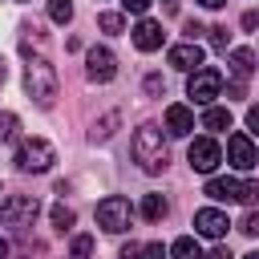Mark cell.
I'll return each mask as SVG.
<instances>
[{
  "label": "cell",
  "mask_w": 259,
  "mask_h": 259,
  "mask_svg": "<svg viewBox=\"0 0 259 259\" xmlns=\"http://www.w3.org/2000/svg\"><path fill=\"white\" fill-rule=\"evenodd\" d=\"M89 255H93V239L89 235H77L73 239V259H89Z\"/></svg>",
  "instance_id": "d4e9b609"
},
{
  "label": "cell",
  "mask_w": 259,
  "mask_h": 259,
  "mask_svg": "<svg viewBox=\"0 0 259 259\" xmlns=\"http://www.w3.org/2000/svg\"><path fill=\"white\" fill-rule=\"evenodd\" d=\"M121 259H142V247H138V243H125V247H121Z\"/></svg>",
  "instance_id": "4dcf8cb0"
},
{
  "label": "cell",
  "mask_w": 259,
  "mask_h": 259,
  "mask_svg": "<svg viewBox=\"0 0 259 259\" xmlns=\"http://www.w3.org/2000/svg\"><path fill=\"white\" fill-rule=\"evenodd\" d=\"M24 93H28L40 109L53 105V97H57V73H53V65H49L45 57H36V61L24 65Z\"/></svg>",
  "instance_id": "7a4b0ae2"
},
{
  "label": "cell",
  "mask_w": 259,
  "mask_h": 259,
  "mask_svg": "<svg viewBox=\"0 0 259 259\" xmlns=\"http://www.w3.org/2000/svg\"><path fill=\"white\" fill-rule=\"evenodd\" d=\"M166 210H170V202H166L162 194H146V198H142V219L158 223V219H166Z\"/></svg>",
  "instance_id": "2e32d148"
},
{
  "label": "cell",
  "mask_w": 259,
  "mask_h": 259,
  "mask_svg": "<svg viewBox=\"0 0 259 259\" xmlns=\"http://www.w3.org/2000/svg\"><path fill=\"white\" fill-rule=\"evenodd\" d=\"M53 162H57V150L45 138H24L16 146V170H24V174H45Z\"/></svg>",
  "instance_id": "277c9868"
},
{
  "label": "cell",
  "mask_w": 259,
  "mask_h": 259,
  "mask_svg": "<svg viewBox=\"0 0 259 259\" xmlns=\"http://www.w3.org/2000/svg\"><path fill=\"white\" fill-rule=\"evenodd\" d=\"M170 259H202V251H198V243H194L190 235H182V239H174Z\"/></svg>",
  "instance_id": "ac0fdd59"
},
{
  "label": "cell",
  "mask_w": 259,
  "mask_h": 259,
  "mask_svg": "<svg viewBox=\"0 0 259 259\" xmlns=\"http://www.w3.org/2000/svg\"><path fill=\"white\" fill-rule=\"evenodd\" d=\"M162 36H166V32H162V24H158V20H150V16H146V20H138V28H134V45H138L142 53L162 49Z\"/></svg>",
  "instance_id": "7c38bea8"
},
{
  "label": "cell",
  "mask_w": 259,
  "mask_h": 259,
  "mask_svg": "<svg viewBox=\"0 0 259 259\" xmlns=\"http://www.w3.org/2000/svg\"><path fill=\"white\" fill-rule=\"evenodd\" d=\"M227 45H231V28H227V24H214V28H210V49L227 53Z\"/></svg>",
  "instance_id": "603a6c76"
},
{
  "label": "cell",
  "mask_w": 259,
  "mask_h": 259,
  "mask_svg": "<svg viewBox=\"0 0 259 259\" xmlns=\"http://www.w3.org/2000/svg\"><path fill=\"white\" fill-rule=\"evenodd\" d=\"M146 93H150V97L166 93V81H162V77H146Z\"/></svg>",
  "instance_id": "83f0119b"
},
{
  "label": "cell",
  "mask_w": 259,
  "mask_h": 259,
  "mask_svg": "<svg viewBox=\"0 0 259 259\" xmlns=\"http://www.w3.org/2000/svg\"><path fill=\"white\" fill-rule=\"evenodd\" d=\"M186 93H190L198 105H210V101L223 93V73H219L214 65L194 69V73H190V81H186Z\"/></svg>",
  "instance_id": "8992f818"
},
{
  "label": "cell",
  "mask_w": 259,
  "mask_h": 259,
  "mask_svg": "<svg viewBox=\"0 0 259 259\" xmlns=\"http://www.w3.org/2000/svg\"><path fill=\"white\" fill-rule=\"evenodd\" d=\"M142 259H166L162 243H150V247H142Z\"/></svg>",
  "instance_id": "f1b7e54d"
},
{
  "label": "cell",
  "mask_w": 259,
  "mask_h": 259,
  "mask_svg": "<svg viewBox=\"0 0 259 259\" xmlns=\"http://www.w3.org/2000/svg\"><path fill=\"white\" fill-rule=\"evenodd\" d=\"M243 259H259V251H251V255H243Z\"/></svg>",
  "instance_id": "74e56055"
},
{
  "label": "cell",
  "mask_w": 259,
  "mask_h": 259,
  "mask_svg": "<svg viewBox=\"0 0 259 259\" xmlns=\"http://www.w3.org/2000/svg\"><path fill=\"white\" fill-rule=\"evenodd\" d=\"M85 73H89V81H97V85L113 81V73H117V57H113L109 49H89V53H85Z\"/></svg>",
  "instance_id": "9c48e42d"
},
{
  "label": "cell",
  "mask_w": 259,
  "mask_h": 259,
  "mask_svg": "<svg viewBox=\"0 0 259 259\" xmlns=\"http://www.w3.org/2000/svg\"><path fill=\"white\" fill-rule=\"evenodd\" d=\"M16 130H20V117L16 113H0V142H12Z\"/></svg>",
  "instance_id": "44dd1931"
},
{
  "label": "cell",
  "mask_w": 259,
  "mask_h": 259,
  "mask_svg": "<svg viewBox=\"0 0 259 259\" xmlns=\"http://www.w3.org/2000/svg\"><path fill=\"white\" fill-rule=\"evenodd\" d=\"M206 194L219 198V202H243V206H251V202H259V182L255 178H210Z\"/></svg>",
  "instance_id": "3957f363"
},
{
  "label": "cell",
  "mask_w": 259,
  "mask_h": 259,
  "mask_svg": "<svg viewBox=\"0 0 259 259\" xmlns=\"http://www.w3.org/2000/svg\"><path fill=\"white\" fill-rule=\"evenodd\" d=\"M186 162H190V170L210 174V170L223 162V150H219V142H214V138H194V142H190V150H186Z\"/></svg>",
  "instance_id": "ba28073f"
},
{
  "label": "cell",
  "mask_w": 259,
  "mask_h": 259,
  "mask_svg": "<svg viewBox=\"0 0 259 259\" xmlns=\"http://www.w3.org/2000/svg\"><path fill=\"white\" fill-rule=\"evenodd\" d=\"M202 130H214V134H219V130H231V113L219 109V105H210V109L202 113Z\"/></svg>",
  "instance_id": "e0dca14e"
},
{
  "label": "cell",
  "mask_w": 259,
  "mask_h": 259,
  "mask_svg": "<svg viewBox=\"0 0 259 259\" xmlns=\"http://www.w3.org/2000/svg\"><path fill=\"white\" fill-rule=\"evenodd\" d=\"M130 154L146 174H162L166 162H170V150H166V138H162L158 125H142L134 134V142H130Z\"/></svg>",
  "instance_id": "6da1fadb"
},
{
  "label": "cell",
  "mask_w": 259,
  "mask_h": 259,
  "mask_svg": "<svg viewBox=\"0 0 259 259\" xmlns=\"http://www.w3.org/2000/svg\"><path fill=\"white\" fill-rule=\"evenodd\" d=\"M113 125H117V113H105V117H101V121H97V125L89 130V138H93V142H109Z\"/></svg>",
  "instance_id": "d6986e66"
},
{
  "label": "cell",
  "mask_w": 259,
  "mask_h": 259,
  "mask_svg": "<svg viewBox=\"0 0 259 259\" xmlns=\"http://www.w3.org/2000/svg\"><path fill=\"white\" fill-rule=\"evenodd\" d=\"M227 158H231L235 170H251V166L259 162V154H255V146H251L247 134H235V138L227 142Z\"/></svg>",
  "instance_id": "8fae6325"
},
{
  "label": "cell",
  "mask_w": 259,
  "mask_h": 259,
  "mask_svg": "<svg viewBox=\"0 0 259 259\" xmlns=\"http://www.w3.org/2000/svg\"><path fill=\"white\" fill-rule=\"evenodd\" d=\"M243 28H259V12H247L243 16Z\"/></svg>",
  "instance_id": "d6a6232c"
},
{
  "label": "cell",
  "mask_w": 259,
  "mask_h": 259,
  "mask_svg": "<svg viewBox=\"0 0 259 259\" xmlns=\"http://www.w3.org/2000/svg\"><path fill=\"white\" fill-rule=\"evenodd\" d=\"M53 227H57V231H69V227H73V210H69L65 202L53 206Z\"/></svg>",
  "instance_id": "cb8c5ba5"
},
{
  "label": "cell",
  "mask_w": 259,
  "mask_h": 259,
  "mask_svg": "<svg viewBox=\"0 0 259 259\" xmlns=\"http://www.w3.org/2000/svg\"><path fill=\"white\" fill-rule=\"evenodd\" d=\"M162 4H166V8H174V4H178V0H162Z\"/></svg>",
  "instance_id": "8d00e7d4"
},
{
  "label": "cell",
  "mask_w": 259,
  "mask_h": 259,
  "mask_svg": "<svg viewBox=\"0 0 259 259\" xmlns=\"http://www.w3.org/2000/svg\"><path fill=\"white\" fill-rule=\"evenodd\" d=\"M4 77H8V69H4V61H0V85H4Z\"/></svg>",
  "instance_id": "d590c367"
},
{
  "label": "cell",
  "mask_w": 259,
  "mask_h": 259,
  "mask_svg": "<svg viewBox=\"0 0 259 259\" xmlns=\"http://www.w3.org/2000/svg\"><path fill=\"white\" fill-rule=\"evenodd\" d=\"M198 32H202V24H198V20H186V40H190V45L198 40Z\"/></svg>",
  "instance_id": "f546056e"
},
{
  "label": "cell",
  "mask_w": 259,
  "mask_h": 259,
  "mask_svg": "<svg viewBox=\"0 0 259 259\" xmlns=\"http://www.w3.org/2000/svg\"><path fill=\"white\" fill-rule=\"evenodd\" d=\"M150 4H154V0H121V8H125V12H134V16H142Z\"/></svg>",
  "instance_id": "4316f807"
},
{
  "label": "cell",
  "mask_w": 259,
  "mask_h": 259,
  "mask_svg": "<svg viewBox=\"0 0 259 259\" xmlns=\"http://www.w3.org/2000/svg\"><path fill=\"white\" fill-rule=\"evenodd\" d=\"M206 259H231V251H227V247H214V251H210Z\"/></svg>",
  "instance_id": "836d02e7"
},
{
  "label": "cell",
  "mask_w": 259,
  "mask_h": 259,
  "mask_svg": "<svg viewBox=\"0 0 259 259\" xmlns=\"http://www.w3.org/2000/svg\"><path fill=\"white\" fill-rule=\"evenodd\" d=\"M239 231H243V235H259V210H247L243 223H239Z\"/></svg>",
  "instance_id": "484cf974"
},
{
  "label": "cell",
  "mask_w": 259,
  "mask_h": 259,
  "mask_svg": "<svg viewBox=\"0 0 259 259\" xmlns=\"http://www.w3.org/2000/svg\"><path fill=\"white\" fill-rule=\"evenodd\" d=\"M198 4H202V8H223L227 0H198Z\"/></svg>",
  "instance_id": "e575fe53"
},
{
  "label": "cell",
  "mask_w": 259,
  "mask_h": 259,
  "mask_svg": "<svg viewBox=\"0 0 259 259\" xmlns=\"http://www.w3.org/2000/svg\"><path fill=\"white\" fill-rule=\"evenodd\" d=\"M49 16H53L57 24L73 20V0H49Z\"/></svg>",
  "instance_id": "ffe728a7"
},
{
  "label": "cell",
  "mask_w": 259,
  "mask_h": 259,
  "mask_svg": "<svg viewBox=\"0 0 259 259\" xmlns=\"http://www.w3.org/2000/svg\"><path fill=\"white\" fill-rule=\"evenodd\" d=\"M251 73H255V53H251V49H235V53H231V77L247 85Z\"/></svg>",
  "instance_id": "9a60e30c"
},
{
  "label": "cell",
  "mask_w": 259,
  "mask_h": 259,
  "mask_svg": "<svg viewBox=\"0 0 259 259\" xmlns=\"http://www.w3.org/2000/svg\"><path fill=\"white\" fill-rule=\"evenodd\" d=\"M97 24H101L105 32H113V36H117V32L125 28V20H121V12H101V16H97Z\"/></svg>",
  "instance_id": "7402d4cb"
},
{
  "label": "cell",
  "mask_w": 259,
  "mask_h": 259,
  "mask_svg": "<svg viewBox=\"0 0 259 259\" xmlns=\"http://www.w3.org/2000/svg\"><path fill=\"white\" fill-rule=\"evenodd\" d=\"M247 125L259 134V105H251V109H247Z\"/></svg>",
  "instance_id": "1f68e13d"
},
{
  "label": "cell",
  "mask_w": 259,
  "mask_h": 259,
  "mask_svg": "<svg viewBox=\"0 0 259 259\" xmlns=\"http://www.w3.org/2000/svg\"><path fill=\"white\" fill-rule=\"evenodd\" d=\"M97 227H101V231H109V235L130 231V202H125L121 194L101 198V202H97Z\"/></svg>",
  "instance_id": "52a82bcc"
},
{
  "label": "cell",
  "mask_w": 259,
  "mask_h": 259,
  "mask_svg": "<svg viewBox=\"0 0 259 259\" xmlns=\"http://www.w3.org/2000/svg\"><path fill=\"white\" fill-rule=\"evenodd\" d=\"M227 214L223 210H214V206H202V210H194V231L198 235H206V239H223L227 235Z\"/></svg>",
  "instance_id": "30bf717a"
},
{
  "label": "cell",
  "mask_w": 259,
  "mask_h": 259,
  "mask_svg": "<svg viewBox=\"0 0 259 259\" xmlns=\"http://www.w3.org/2000/svg\"><path fill=\"white\" fill-rule=\"evenodd\" d=\"M36 210H40V202H36L32 194H8V198L0 202V223H4V227L24 231V227H32Z\"/></svg>",
  "instance_id": "5b68a950"
},
{
  "label": "cell",
  "mask_w": 259,
  "mask_h": 259,
  "mask_svg": "<svg viewBox=\"0 0 259 259\" xmlns=\"http://www.w3.org/2000/svg\"><path fill=\"white\" fill-rule=\"evenodd\" d=\"M166 130H170L174 138H186V134L194 130V113H190L186 105H170V109H166Z\"/></svg>",
  "instance_id": "5bb4252c"
},
{
  "label": "cell",
  "mask_w": 259,
  "mask_h": 259,
  "mask_svg": "<svg viewBox=\"0 0 259 259\" xmlns=\"http://www.w3.org/2000/svg\"><path fill=\"white\" fill-rule=\"evenodd\" d=\"M170 65L182 69V73H194V69H202V49L190 45V40H186V45H174V49H170Z\"/></svg>",
  "instance_id": "4fadbf2b"
}]
</instances>
